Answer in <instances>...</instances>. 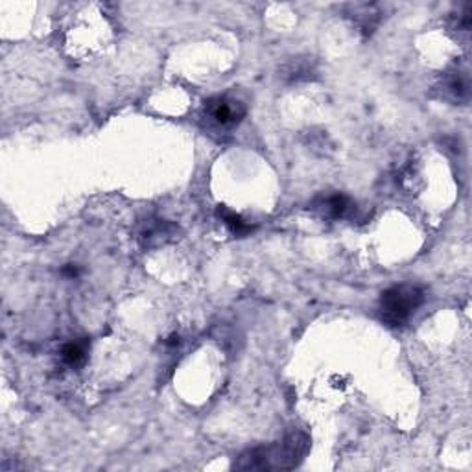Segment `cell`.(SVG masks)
Returning <instances> with one entry per match:
<instances>
[{
	"label": "cell",
	"instance_id": "obj_1",
	"mask_svg": "<svg viewBox=\"0 0 472 472\" xmlns=\"http://www.w3.org/2000/svg\"><path fill=\"white\" fill-rule=\"evenodd\" d=\"M310 446V439L301 432L286 435L275 445L258 446L244 452L235 463L240 471H288L295 469L303 460Z\"/></svg>",
	"mask_w": 472,
	"mask_h": 472
},
{
	"label": "cell",
	"instance_id": "obj_2",
	"mask_svg": "<svg viewBox=\"0 0 472 472\" xmlns=\"http://www.w3.org/2000/svg\"><path fill=\"white\" fill-rule=\"evenodd\" d=\"M424 303V290L415 285H397L382 294L378 310L389 327H404Z\"/></svg>",
	"mask_w": 472,
	"mask_h": 472
},
{
	"label": "cell",
	"instance_id": "obj_3",
	"mask_svg": "<svg viewBox=\"0 0 472 472\" xmlns=\"http://www.w3.org/2000/svg\"><path fill=\"white\" fill-rule=\"evenodd\" d=\"M246 113V106L240 100L229 96L210 98L203 106V118H207L210 126H214L216 129H221V131L235 129L244 120Z\"/></svg>",
	"mask_w": 472,
	"mask_h": 472
},
{
	"label": "cell",
	"instance_id": "obj_4",
	"mask_svg": "<svg viewBox=\"0 0 472 472\" xmlns=\"http://www.w3.org/2000/svg\"><path fill=\"white\" fill-rule=\"evenodd\" d=\"M443 92L446 98H450L454 102H467L469 94H471V81L465 72L454 70L445 76L443 81Z\"/></svg>",
	"mask_w": 472,
	"mask_h": 472
},
{
	"label": "cell",
	"instance_id": "obj_5",
	"mask_svg": "<svg viewBox=\"0 0 472 472\" xmlns=\"http://www.w3.org/2000/svg\"><path fill=\"white\" fill-rule=\"evenodd\" d=\"M319 207H321L323 214L328 216V218H344L353 209V203L344 194H332V196H327L323 199Z\"/></svg>",
	"mask_w": 472,
	"mask_h": 472
},
{
	"label": "cell",
	"instance_id": "obj_6",
	"mask_svg": "<svg viewBox=\"0 0 472 472\" xmlns=\"http://www.w3.org/2000/svg\"><path fill=\"white\" fill-rule=\"evenodd\" d=\"M216 214H218V218H221V221L226 224L227 229L236 236H246L255 229V227H253L251 224H247L240 214H236V212L229 210L227 207H224V205H220V207L216 209Z\"/></svg>",
	"mask_w": 472,
	"mask_h": 472
},
{
	"label": "cell",
	"instance_id": "obj_7",
	"mask_svg": "<svg viewBox=\"0 0 472 472\" xmlns=\"http://www.w3.org/2000/svg\"><path fill=\"white\" fill-rule=\"evenodd\" d=\"M87 351H89V344H87L85 339L72 342V344H67L61 349V360L67 365H70V367H80V365L85 364Z\"/></svg>",
	"mask_w": 472,
	"mask_h": 472
},
{
	"label": "cell",
	"instance_id": "obj_8",
	"mask_svg": "<svg viewBox=\"0 0 472 472\" xmlns=\"http://www.w3.org/2000/svg\"><path fill=\"white\" fill-rule=\"evenodd\" d=\"M170 229H174L170 224L159 221L155 227H153V226L146 227L144 231L140 233V240L144 242V246L151 247V240H153V238H159V242H162V240H165V236H172Z\"/></svg>",
	"mask_w": 472,
	"mask_h": 472
},
{
	"label": "cell",
	"instance_id": "obj_9",
	"mask_svg": "<svg viewBox=\"0 0 472 472\" xmlns=\"http://www.w3.org/2000/svg\"><path fill=\"white\" fill-rule=\"evenodd\" d=\"M312 72L310 65L306 63V61H301V59H297V65H290V69H288V74H290L292 80H301V78H308V74Z\"/></svg>",
	"mask_w": 472,
	"mask_h": 472
},
{
	"label": "cell",
	"instance_id": "obj_10",
	"mask_svg": "<svg viewBox=\"0 0 472 472\" xmlns=\"http://www.w3.org/2000/svg\"><path fill=\"white\" fill-rule=\"evenodd\" d=\"M61 271H63L65 277H70V279H74V277H78V275H80V268H78L76 264H67V266H65Z\"/></svg>",
	"mask_w": 472,
	"mask_h": 472
},
{
	"label": "cell",
	"instance_id": "obj_11",
	"mask_svg": "<svg viewBox=\"0 0 472 472\" xmlns=\"http://www.w3.org/2000/svg\"><path fill=\"white\" fill-rule=\"evenodd\" d=\"M167 345H172V347H174V345H179V336H177V334H172V336H170V339L167 342Z\"/></svg>",
	"mask_w": 472,
	"mask_h": 472
}]
</instances>
